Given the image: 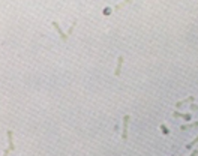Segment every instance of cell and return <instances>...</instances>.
<instances>
[{"instance_id":"cell-1","label":"cell","mask_w":198,"mask_h":156,"mask_svg":"<svg viewBox=\"0 0 198 156\" xmlns=\"http://www.w3.org/2000/svg\"><path fill=\"white\" fill-rule=\"evenodd\" d=\"M6 135H8V143H9V147L5 150V153H3V156H8L11 152H14L15 150V143H14V131H6Z\"/></svg>"},{"instance_id":"cell-2","label":"cell","mask_w":198,"mask_h":156,"mask_svg":"<svg viewBox=\"0 0 198 156\" xmlns=\"http://www.w3.org/2000/svg\"><path fill=\"white\" fill-rule=\"evenodd\" d=\"M129 120L131 117L128 114L123 116V131H122V140L123 141H128V126H129Z\"/></svg>"},{"instance_id":"cell-3","label":"cell","mask_w":198,"mask_h":156,"mask_svg":"<svg viewBox=\"0 0 198 156\" xmlns=\"http://www.w3.org/2000/svg\"><path fill=\"white\" fill-rule=\"evenodd\" d=\"M53 27H54V29L57 30V33H59V36H60V39H62L63 42H66V41H68L69 35H68V33H65V32L60 29V26H59V23H57V21H53Z\"/></svg>"},{"instance_id":"cell-4","label":"cell","mask_w":198,"mask_h":156,"mask_svg":"<svg viewBox=\"0 0 198 156\" xmlns=\"http://www.w3.org/2000/svg\"><path fill=\"white\" fill-rule=\"evenodd\" d=\"M122 66H123V56H119L116 69H114V75H116V77H119V75L122 74Z\"/></svg>"},{"instance_id":"cell-5","label":"cell","mask_w":198,"mask_h":156,"mask_svg":"<svg viewBox=\"0 0 198 156\" xmlns=\"http://www.w3.org/2000/svg\"><path fill=\"white\" fill-rule=\"evenodd\" d=\"M194 99H195V96H188L186 99H183V101H179V102H176V105H174V108H180L182 105H185V104H192L194 102Z\"/></svg>"},{"instance_id":"cell-6","label":"cell","mask_w":198,"mask_h":156,"mask_svg":"<svg viewBox=\"0 0 198 156\" xmlns=\"http://www.w3.org/2000/svg\"><path fill=\"white\" fill-rule=\"evenodd\" d=\"M173 116H174V119H179V117H182V119H185L186 122L192 119V116H191L189 113H188V114H183V113H179V111H174V113H173Z\"/></svg>"},{"instance_id":"cell-7","label":"cell","mask_w":198,"mask_h":156,"mask_svg":"<svg viewBox=\"0 0 198 156\" xmlns=\"http://www.w3.org/2000/svg\"><path fill=\"white\" fill-rule=\"evenodd\" d=\"M198 126V120L194 122V123H189V125H182L180 126V131H189V129H194Z\"/></svg>"},{"instance_id":"cell-8","label":"cell","mask_w":198,"mask_h":156,"mask_svg":"<svg viewBox=\"0 0 198 156\" xmlns=\"http://www.w3.org/2000/svg\"><path fill=\"white\" fill-rule=\"evenodd\" d=\"M195 144H198V136H197V138H195L194 141H191L189 144H186V149H188V150H191V149H192Z\"/></svg>"},{"instance_id":"cell-9","label":"cell","mask_w":198,"mask_h":156,"mask_svg":"<svg viewBox=\"0 0 198 156\" xmlns=\"http://www.w3.org/2000/svg\"><path fill=\"white\" fill-rule=\"evenodd\" d=\"M161 131H162V134H164V135H170V131H168V128L165 126L164 123L161 125Z\"/></svg>"},{"instance_id":"cell-10","label":"cell","mask_w":198,"mask_h":156,"mask_svg":"<svg viewBox=\"0 0 198 156\" xmlns=\"http://www.w3.org/2000/svg\"><path fill=\"white\" fill-rule=\"evenodd\" d=\"M129 2H123V3H120V5H117V6H114V11H119V9H120V8H123V6L125 5H128Z\"/></svg>"},{"instance_id":"cell-11","label":"cell","mask_w":198,"mask_h":156,"mask_svg":"<svg viewBox=\"0 0 198 156\" xmlns=\"http://www.w3.org/2000/svg\"><path fill=\"white\" fill-rule=\"evenodd\" d=\"M191 108H192L194 110V111H198V105H195V104L192 102V104H191Z\"/></svg>"},{"instance_id":"cell-12","label":"cell","mask_w":198,"mask_h":156,"mask_svg":"<svg viewBox=\"0 0 198 156\" xmlns=\"http://www.w3.org/2000/svg\"><path fill=\"white\" fill-rule=\"evenodd\" d=\"M104 14H105V15H110V8L105 9V11H104Z\"/></svg>"},{"instance_id":"cell-13","label":"cell","mask_w":198,"mask_h":156,"mask_svg":"<svg viewBox=\"0 0 198 156\" xmlns=\"http://www.w3.org/2000/svg\"><path fill=\"white\" fill-rule=\"evenodd\" d=\"M197 155H198V150H194V152H192V155H191V156H197Z\"/></svg>"}]
</instances>
